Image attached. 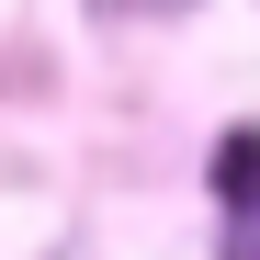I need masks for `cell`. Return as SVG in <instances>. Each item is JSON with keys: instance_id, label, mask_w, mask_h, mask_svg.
I'll return each mask as SVG.
<instances>
[{"instance_id": "obj_1", "label": "cell", "mask_w": 260, "mask_h": 260, "mask_svg": "<svg viewBox=\"0 0 260 260\" xmlns=\"http://www.w3.org/2000/svg\"><path fill=\"white\" fill-rule=\"evenodd\" d=\"M215 181H226V204L260 192V136H226V158H215Z\"/></svg>"}, {"instance_id": "obj_2", "label": "cell", "mask_w": 260, "mask_h": 260, "mask_svg": "<svg viewBox=\"0 0 260 260\" xmlns=\"http://www.w3.org/2000/svg\"><path fill=\"white\" fill-rule=\"evenodd\" d=\"M226 260H260V192H249V204L226 215Z\"/></svg>"}, {"instance_id": "obj_3", "label": "cell", "mask_w": 260, "mask_h": 260, "mask_svg": "<svg viewBox=\"0 0 260 260\" xmlns=\"http://www.w3.org/2000/svg\"><path fill=\"white\" fill-rule=\"evenodd\" d=\"M102 12H181V0H102Z\"/></svg>"}]
</instances>
